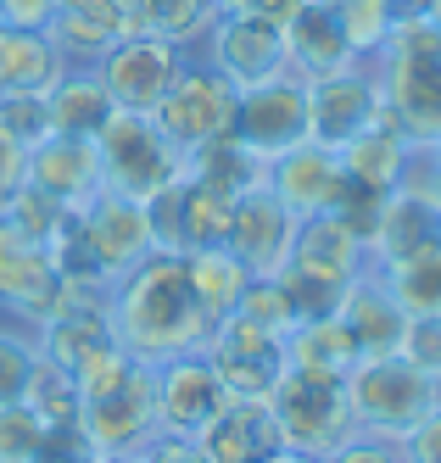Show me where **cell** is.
I'll use <instances>...</instances> for the list:
<instances>
[{"label":"cell","instance_id":"cell-1","mask_svg":"<svg viewBox=\"0 0 441 463\" xmlns=\"http://www.w3.org/2000/svg\"><path fill=\"white\" fill-rule=\"evenodd\" d=\"M107 324H112V341L140 369L201 352L213 335V313L196 302L185 257H174V251H151L140 269H129L107 290Z\"/></svg>","mask_w":441,"mask_h":463},{"label":"cell","instance_id":"cell-2","mask_svg":"<svg viewBox=\"0 0 441 463\" xmlns=\"http://www.w3.org/2000/svg\"><path fill=\"white\" fill-rule=\"evenodd\" d=\"M369 68L380 112L414 140V151H441V28L419 12H402Z\"/></svg>","mask_w":441,"mask_h":463},{"label":"cell","instance_id":"cell-3","mask_svg":"<svg viewBox=\"0 0 441 463\" xmlns=\"http://www.w3.org/2000/svg\"><path fill=\"white\" fill-rule=\"evenodd\" d=\"M363 269H369V246L335 213H319V218L296 223L291 257L274 279L291 290L302 318H319V313L341 307V296L352 290V279H363Z\"/></svg>","mask_w":441,"mask_h":463},{"label":"cell","instance_id":"cell-4","mask_svg":"<svg viewBox=\"0 0 441 463\" xmlns=\"http://www.w3.org/2000/svg\"><path fill=\"white\" fill-rule=\"evenodd\" d=\"M347 402H352V430L358 436L402 441L441 402V380L414 369L408 357H363L347 374Z\"/></svg>","mask_w":441,"mask_h":463},{"label":"cell","instance_id":"cell-5","mask_svg":"<svg viewBox=\"0 0 441 463\" xmlns=\"http://www.w3.org/2000/svg\"><path fill=\"white\" fill-rule=\"evenodd\" d=\"M95 156H101V184L129 202H151L162 184L185 174V151L157 128L151 112H112L95 128Z\"/></svg>","mask_w":441,"mask_h":463},{"label":"cell","instance_id":"cell-6","mask_svg":"<svg viewBox=\"0 0 441 463\" xmlns=\"http://www.w3.org/2000/svg\"><path fill=\"white\" fill-rule=\"evenodd\" d=\"M268 408L280 419V436L302 458H324L352 436V402H347V380L341 374H313V369H291L268 396Z\"/></svg>","mask_w":441,"mask_h":463},{"label":"cell","instance_id":"cell-7","mask_svg":"<svg viewBox=\"0 0 441 463\" xmlns=\"http://www.w3.org/2000/svg\"><path fill=\"white\" fill-rule=\"evenodd\" d=\"M146 218H151V241L157 251H174V257H190V251H213L229 241V218H235V195L196 179V174H179L174 184H162L151 202H146Z\"/></svg>","mask_w":441,"mask_h":463},{"label":"cell","instance_id":"cell-8","mask_svg":"<svg viewBox=\"0 0 441 463\" xmlns=\"http://www.w3.org/2000/svg\"><path fill=\"white\" fill-rule=\"evenodd\" d=\"M235 107H241V90H235L218 68L185 56L174 90L162 95V107H157L151 118H157V128H162V135L174 140L179 151H196V146H207V140L235 135Z\"/></svg>","mask_w":441,"mask_h":463},{"label":"cell","instance_id":"cell-9","mask_svg":"<svg viewBox=\"0 0 441 463\" xmlns=\"http://www.w3.org/2000/svg\"><path fill=\"white\" fill-rule=\"evenodd\" d=\"M67 290L73 285L56 274L51 251L40 241H28L12 218H0V318H12V324L40 335V329L62 313Z\"/></svg>","mask_w":441,"mask_h":463},{"label":"cell","instance_id":"cell-10","mask_svg":"<svg viewBox=\"0 0 441 463\" xmlns=\"http://www.w3.org/2000/svg\"><path fill=\"white\" fill-rule=\"evenodd\" d=\"M201 357L213 363L224 396H241V402H268L274 385H280V374H285V341L268 335V329H257L241 313H229V318L213 324Z\"/></svg>","mask_w":441,"mask_h":463},{"label":"cell","instance_id":"cell-11","mask_svg":"<svg viewBox=\"0 0 441 463\" xmlns=\"http://www.w3.org/2000/svg\"><path fill=\"white\" fill-rule=\"evenodd\" d=\"M196 61L218 68L235 90H257L268 79L291 73L285 68V23H268L257 12H224L213 23L207 45L196 51Z\"/></svg>","mask_w":441,"mask_h":463},{"label":"cell","instance_id":"cell-12","mask_svg":"<svg viewBox=\"0 0 441 463\" xmlns=\"http://www.w3.org/2000/svg\"><path fill=\"white\" fill-rule=\"evenodd\" d=\"M313 128V107H308V84L296 73H280L257 90H241V107H235V140L246 151H257L263 162L285 156L291 146L308 140Z\"/></svg>","mask_w":441,"mask_h":463},{"label":"cell","instance_id":"cell-13","mask_svg":"<svg viewBox=\"0 0 441 463\" xmlns=\"http://www.w3.org/2000/svg\"><path fill=\"white\" fill-rule=\"evenodd\" d=\"M95 79L107 84V95H112V107L118 112H157L162 107V95L174 90V79H179V68H185V56L174 51V45H162V40H118V45H107L95 61Z\"/></svg>","mask_w":441,"mask_h":463},{"label":"cell","instance_id":"cell-14","mask_svg":"<svg viewBox=\"0 0 441 463\" xmlns=\"http://www.w3.org/2000/svg\"><path fill=\"white\" fill-rule=\"evenodd\" d=\"M79 235H84V246H90V257H95L101 279H107V290H112L129 269H140V262L157 251L146 202H129V195H112V190H101L95 202L79 213Z\"/></svg>","mask_w":441,"mask_h":463},{"label":"cell","instance_id":"cell-15","mask_svg":"<svg viewBox=\"0 0 441 463\" xmlns=\"http://www.w3.org/2000/svg\"><path fill=\"white\" fill-rule=\"evenodd\" d=\"M79 436H84L90 452H140L151 436H162L151 369H134L118 391L84 402V408H79Z\"/></svg>","mask_w":441,"mask_h":463},{"label":"cell","instance_id":"cell-16","mask_svg":"<svg viewBox=\"0 0 441 463\" xmlns=\"http://www.w3.org/2000/svg\"><path fill=\"white\" fill-rule=\"evenodd\" d=\"M296 213L280 202L268 184L246 190V195H235V218H229V251L246 262V274L252 279H274L285 269V257H291V241H296Z\"/></svg>","mask_w":441,"mask_h":463},{"label":"cell","instance_id":"cell-17","mask_svg":"<svg viewBox=\"0 0 441 463\" xmlns=\"http://www.w3.org/2000/svg\"><path fill=\"white\" fill-rule=\"evenodd\" d=\"M308 107H313V128L308 140L324 151H341L347 140H358L369 123L380 118V90H375V68L369 61H352V68L313 79L308 84Z\"/></svg>","mask_w":441,"mask_h":463},{"label":"cell","instance_id":"cell-18","mask_svg":"<svg viewBox=\"0 0 441 463\" xmlns=\"http://www.w3.org/2000/svg\"><path fill=\"white\" fill-rule=\"evenodd\" d=\"M151 391H157V424L162 436H196L218 408H224V385L213 374V363L201 352L168 357L151 369Z\"/></svg>","mask_w":441,"mask_h":463},{"label":"cell","instance_id":"cell-19","mask_svg":"<svg viewBox=\"0 0 441 463\" xmlns=\"http://www.w3.org/2000/svg\"><path fill=\"white\" fill-rule=\"evenodd\" d=\"M28 190L51 195L56 207L84 213L107 184H101V156L95 140L84 135H45L40 146H28Z\"/></svg>","mask_w":441,"mask_h":463},{"label":"cell","instance_id":"cell-20","mask_svg":"<svg viewBox=\"0 0 441 463\" xmlns=\"http://www.w3.org/2000/svg\"><path fill=\"white\" fill-rule=\"evenodd\" d=\"M425 251H441V202L419 184H397L380 207L375 241H369V269H397Z\"/></svg>","mask_w":441,"mask_h":463},{"label":"cell","instance_id":"cell-21","mask_svg":"<svg viewBox=\"0 0 441 463\" xmlns=\"http://www.w3.org/2000/svg\"><path fill=\"white\" fill-rule=\"evenodd\" d=\"M268 190L280 195V202L296 213V218H319V213H335L341 207V190H347V174H341V156L302 140L291 146L285 156L268 162Z\"/></svg>","mask_w":441,"mask_h":463},{"label":"cell","instance_id":"cell-22","mask_svg":"<svg viewBox=\"0 0 441 463\" xmlns=\"http://www.w3.org/2000/svg\"><path fill=\"white\" fill-rule=\"evenodd\" d=\"M190 441L201 447L207 463H263V458H274L285 447L274 408L268 402H241V396H224V408L201 424Z\"/></svg>","mask_w":441,"mask_h":463},{"label":"cell","instance_id":"cell-23","mask_svg":"<svg viewBox=\"0 0 441 463\" xmlns=\"http://www.w3.org/2000/svg\"><path fill=\"white\" fill-rule=\"evenodd\" d=\"M352 45L341 34V17H335V0H302V6L285 17V68L313 84V79H330L352 68Z\"/></svg>","mask_w":441,"mask_h":463},{"label":"cell","instance_id":"cell-24","mask_svg":"<svg viewBox=\"0 0 441 463\" xmlns=\"http://www.w3.org/2000/svg\"><path fill=\"white\" fill-rule=\"evenodd\" d=\"M335 318L347 324V335L358 341V357H397L402 329H408V313L391 302V290L363 269V279H352V290L341 296Z\"/></svg>","mask_w":441,"mask_h":463},{"label":"cell","instance_id":"cell-25","mask_svg":"<svg viewBox=\"0 0 441 463\" xmlns=\"http://www.w3.org/2000/svg\"><path fill=\"white\" fill-rule=\"evenodd\" d=\"M335 156H341V174H347L352 184H369V190H386V195H391V190L402 184V174H408V162H414V140L380 112L358 140H347Z\"/></svg>","mask_w":441,"mask_h":463},{"label":"cell","instance_id":"cell-26","mask_svg":"<svg viewBox=\"0 0 441 463\" xmlns=\"http://www.w3.org/2000/svg\"><path fill=\"white\" fill-rule=\"evenodd\" d=\"M73 68L51 34L0 28V95H51V84Z\"/></svg>","mask_w":441,"mask_h":463},{"label":"cell","instance_id":"cell-27","mask_svg":"<svg viewBox=\"0 0 441 463\" xmlns=\"http://www.w3.org/2000/svg\"><path fill=\"white\" fill-rule=\"evenodd\" d=\"M45 112H51V135H84V140H95V128L107 123L118 107H112L107 84L95 79V68H67L51 84V95H45Z\"/></svg>","mask_w":441,"mask_h":463},{"label":"cell","instance_id":"cell-28","mask_svg":"<svg viewBox=\"0 0 441 463\" xmlns=\"http://www.w3.org/2000/svg\"><path fill=\"white\" fill-rule=\"evenodd\" d=\"M285 363L291 369H313V374H352L358 369V341L347 335V324L335 313H319V318H296V329L285 335Z\"/></svg>","mask_w":441,"mask_h":463},{"label":"cell","instance_id":"cell-29","mask_svg":"<svg viewBox=\"0 0 441 463\" xmlns=\"http://www.w3.org/2000/svg\"><path fill=\"white\" fill-rule=\"evenodd\" d=\"M218 17V0H140V34L174 45L179 56H196L207 45Z\"/></svg>","mask_w":441,"mask_h":463},{"label":"cell","instance_id":"cell-30","mask_svg":"<svg viewBox=\"0 0 441 463\" xmlns=\"http://www.w3.org/2000/svg\"><path fill=\"white\" fill-rule=\"evenodd\" d=\"M185 274H190V290H196V302L213 313V324H218V318H229L235 307H241V296H246V285H252L246 262L235 257L229 246H213V251H190V257H185Z\"/></svg>","mask_w":441,"mask_h":463},{"label":"cell","instance_id":"cell-31","mask_svg":"<svg viewBox=\"0 0 441 463\" xmlns=\"http://www.w3.org/2000/svg\"><path fill=\"white\" fill-rule=\"evenodd\" d=\"M185 174L207 179V184H218L229 195H246V190H257L268 179V162L257 151H246L235 135H224V140H207V146L185 151Z\"/></svg>","mask_w":441,"mask_h":463},{"label":"cell","instance_id":"cell-32","mask_svg":"<svg viewBox=\"0 0 441 463\" xmlns=\"http://www.w3.org/2000/svg\"><path fill=\"white\" fill-rule=\"evenodd\" d=\"M23 408L45 424V436H79V385L67 369H56V363H34L28 374V391H23Z\"/></svg>","mask_w":441,"mask_h":463},{"label":"cell","instance_id":"cell-33","mask_svg":"<svg viewBox=\"0 0 441 463\" xmlns=\"http://www.w3.org/2000/svg\"><path fill=\"white\" fill-rule=\"evenodd\" d=\"M391 302L408 313V318H441V251H425V257H408L397 269H369Z\"/></svg>","mask_w":441,"mask_h":463},{"label":"cell","instance_id":"cell-34","mask_svg":"<svg viewBox=\"0 0 441 463\" xmlns=\"http://www.w3.org/2000/svg\"><path fill=\"white\" fill-rule=\"evenodd\" d=\"M335 17H341V34H347L352 56L369 61V56L386 45V34L397 28L402 12L391 6V0H335Z\"/></svg>","mask_w":441,"mask_h":463},{"label":"cell","instance_id":"cell-35","mask_svg":"<svg viewBox=\"0 0 441 463\" xmlns=\"http://www.w3.org/2000/svg\"><path fill=\"white\" fill-rule=\"evenodd\" d=\"M34 363H40V335L23 329V324H12V318H0V408L23 402Z\"/></svg>","mask_w":441,"mask_h":463},{"label":"cell","instance_id":"cell-36","mask_svg":"<svg viewBox=\"0 0 441 463\" xmlns=\"http://www.w3.org/2000/svg\"><path fill=\"white\" fill-rule=\"evenodd\" d=\"M235 313H241V318H252L257 329H268V335H291V329H296V302H291V290L280 285V279H252L246 285V296H241V307H235Z\"/></svg>","mask_w":441,"mask_h":463},{"label":"cell","instance_id":"cell-37","mask_svg":"<svg viewBox=\"0 0 441 463\" xmlns=\"http://www.w3.org/2000/svg\"><path fill=\"white\" fill-rule=\"evenodd\" d=\"M45 424L34 419L23 402H6L0 408V463H34L45 452Z\"/></svg>","mask_w":441,"mask_h":463},{"label":"cell","instance_id":"cell-38","mask_svg":"<svg viewBox=\"0 0 441 463\" xmlns=\"http://www.w3.org/2000/svg\"><path fill=\"white\" fill-rule=\"evenodd\" d=\"M6 218H12V223L23 229L28 241H40V246L51 251V241H56V229H62L67 218H73V213H67V207H56L51 195H40V190H28V184H23V190H17V202L6 207Z\"/></svg>","mask_w":441,"mask_h":463},{"label":"cell","instance_id":"cell-39","mask_svg":"<svg viewBox=\"0 0 441 463\" xmlns=\"http://www.w3.org/2000/svg\"><path fill=\"white\" fill-rule=\"evenodd\" d=\"M62 12L95 23L112 40H140V0H62Z\"/></svg>","mask_w":441,"mask_h":463},{"label":"cell","instance_id":"cell-40","mask_svg":"<svg viewBox=\"0 0 441 463\" xmlns=\"http://www.w3.org/2000/svg\"><path fill=\"white\" fill-rule=\"evenodd\" d=\"M0 123L12 128V140L28 151L51 135V112H45V95H0Z\"/></svg>","mask_w":441,"mask_h":463},{"label":"cell","instance_id":"cell-41","mask_svg":"<svg viewBox=\"0 0 441 463\" xmlns=\"http://www.w3.org/2000/svg\"><path fill=\"white\" fill-rule=\"evenodd\" d=\"M397 357H408L414 369H425L430 380H441V318H408Z\"/></svg>","mask_w":441,"mask_h":463},{"label":"cell","instance_id":"cell-42","mask_svg":"<svg viewBox=\"0 0 441 463\" xmlns=\"http://www.w3.org/2000/svg\"><path fill=\"white\" fill-rule=\"evenodd\" d=\"M23 184H28V151L12 140V128L0 123V218H6V207L17 202Z\"/></svg>","mask_w":441,"mask_h":463},{"label":"cell","instance_id":"cell-43","mask_svg":"<svg viewBox=\"0 0 441 463\" xmlns=\"http://www.w3.org/2000/svg\"><path fill=\"white\" fill-rule=\"evenodd\" d=\"M319 463H402V447L397 441H380V436H352L335 447V452H324Z\"/></svg>","mask_w":441,"mask_h":463},{"label":"cell","instance_id":"cell-44","mask_svg":"<svg viewBox=\"0 0 441 463\" xmlns=\"http://www.w3.org/2000/svg\"><path fill=\"white\" fill-rule=\"evenodd\" d=\"M397 447H402V463H441V402H436Z\"/></svg>","mask_w":441,"mask_h":463},{"label":"cell","instance_id":"cell-45","mask_svg":"<svg viewBox=\"0 0 441 463\" xmlns=\"http://www.w3.org/2000/svg\"><path fill=\"white\" fill-rule=\"evenodd\" d=\"M56 12H62V0H0V23L6 28H34V34H51Z\"/></svg>","mask_w":441,"mask_h":463},{"label":"cell","instance_id":"cell-46","mask_svg":"<svg viewBox=\"0 0 441 463\" xmlns=\"http://www.w3.org/2000/svg\"><path fill=\"white\" fill-rule=\"evenodd\" d=\"M134 458H140V463H207L190 436H151Z\"/></svg>","mask_w":441,"mask_h":463},{"label":"cell","instance_id":"cell-47","mask_svg":"<svg viewBox=\"0 0 441 463\" xmlns=\"http://www.w3.org/2000/svg\"><path fill=\"white\" fill-rule=\"evenodd\" d=\"M34 463H95V452L84 447V436H56V441H45V452Z\"/></svg>","mask_w":441,"mask_h":463},{"label":"cell","instance_id":"cell-48","mask_svg":"<svg viewBox=\"0 0 441 463\" xmlns=\"http://www.w3.org/2000/svg\"><path fill=\"white\" fill-rule=\"evenodd\" d=\"M296 6H302V0H235V12H257V17H268V23H285Z\"/></svg>","mask_w":441,"mask_h":463},{"label":"cell","instance_id":"cell-49","mask_svg":"<svg viewBox=\"0 0 441 463\" xmlns=\"http://www.w3.org/2000/svg\"><path fill=\"white\" fill-rule=\"evenodd\" d=\"M263 463H319V458H302V452H291V447H280L274 458H263Z\"/></svg>","mask_w":441,"mask_h":463},{"label":"cell","instance_id":"cell-50","mask_svg":"<svg viewBox=\"0 0 441 463\" xmlns=\"http://www.w3.org/2000/svg\"><path fill=\"white\" fill-rule=\"evenodd\" d=\"M414 12H419V17H430V23L441 28V0H419V6H414Z\"/></svg>","mask_w":441,"mask_h":463},{"label":"cell","instance_id":"cell-51","mask_svg":"<svg viewBox=\"0 0 441 463\" xmlns=\"http://www.w3.org/2000/svg\"><path fill=\"white\" fill-rule=\"evenodd\" d=\"M95 463H140L134 452H95Z\"/></svg>","mask_w":441,"mask_h":463},{"label":"cell","instance_id":"cell-52","mask_svg":"<svg viewBox=\"0 0 441 463\" xmlns=\"http://www.w3.org/2000/svg\"><path fill=\"white\" fill-rule=\"evenodd\" d=\"M391 6H397V12H414V6H419V0H391Z\"/></svg>","mask_w":441,"mask_h":463},{"label":"cell","instance_id":"cell-53","mask_svg":"<svg viewBox=\"0 0 441 463\" xmlns=\"http://www.w3.org/2000/svg\"><path fill=\"white\" fill-rule=\"evenodd\" d=\"M218 12H235V0H218Z\"/></svg>","mask_w":441,"mask_h":463},{"label":"cell","instance_id":"cell-54","mask_svg":"<svg viewBox=\"0 0 441 463\" xmlns=\"http://www.w3.org/2000/svg\"><path fill=\"white\" fill-rule=\"evenodd\" d=\"M0 28H6V23H0Z\"/></svg>","mask_w":441,"mask_h":463}]
</instances>
